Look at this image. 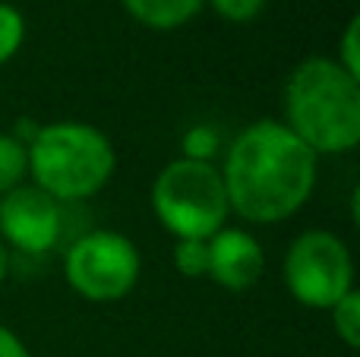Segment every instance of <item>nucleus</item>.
<instances>
[{
  "mask_svg": "<svg viewBox=\"0 0 360 357\" xmlns=\"http://www.w3.org/2000/svg\"><path fill=\"white\" fill-rule=\"evenodd\" d=\"M6 272H10V250H6V244L0 240V285H4Z\"/></svg>",
  "mask_w": 360,
  "mask_h": 357,
  "instance_id": "nucleus-18",
  "label": "nucleus"
},
{
  "mask_svg": "<svg viewBox=\"0 0 360 357\" xmlns=\"http://www.w3.org/2000/svg\"><path fill=\"white\" fill-rule=\"evenodd\" d=\"M29 177V145L13 133H0V196L22 187Z\"/></svg>",
  "mask_w": 360,
  "mask_h": 357,
  "instance_id": "nucleus-10",
  "label": "nucleus"
},
{
  "mask_svg": "<svg viewBox=\"0 0 360 357\" xmlns=\"http://www.w3.org/2000/svg\"><path fill=\"white\" fill-rule=\"evenodd\" d=\"M143 257L139 247L120 231H86L63 257V278L79 297L111 304L127 297L139 282Z\"/></svg>",
  "mask_w": 360,
  "mask_h": 357,
  "instance_id": "nucleus-6",
  "label": "nucleus"
},
{
  "mask_svg": "<svg viewBox=\"0 0 360 357\" xmlns=\"http://www.w3.org/2000/svg\"><path fill=\"white\" fill-rule=\"evenodd\" d=\"M281 275L300 307L329 313L354 288V257L338 234L310 228L291 240Z\"/></svg>",
  "mask_w": 360,
  "mask_h": 357,
  "instance_id": "nucleus-5",
  "label": "nucleus"
},
{
  "mask_svg": "<svg viewBox=\"0 0 360 357\" xmlns=\"http://www.w3.org/2000/svg\"><path fill=\"white\" fill-rule=\"evenodd\" d=\"M117 168L111 139L82 120L38 126L29 143V174L57 202H82L101 193Z\"/></svg>",
  "mask_w": 360,
  "mask_h": 357,
  "instance_id": "nucleus-3",
  "label": "nucleus"
},
{
  "mask_svg": "<svg viewBox=\"0 0 360 357\" xmlns=\"http://www.w3.org/2000/svg\"><path fill=\"white\" fill-rule=\"evenodd\" d=\"M329 316H332V329H335L338 339H342L351 351L360 348V291L351 288L348 294L329 310Z\"/></svg>",
  "mask_w": 360,
  "mask_h": 357,
  "instance_id": "nucleus-11",
  "label": "nucleus"
},
{
  "mask_svg": "<svg viewBox=\"0 0 360 357\" xmlns=\"http://www.w3.org/2000/svg\"><path fill=\"white\" fill-rule=\"evenodd\" d=\"M25 41V16L13 4H0V67L19 54Z\"/></svg>",
  "mask_w": 360,
  "mask_h": 357,
  "instance_id": "nucleus-12",
  "label": "nucleus"
},
{
  "mask_svg": "<svg viewBox=\"0 0 360 357\" xmlns=\"http://www.w3.org/2000/svg\"><path fill=\"white\" fill-rule=\"evenodd\" d=\"M0 357H32L29 348H25V342L19 339L13 329L0 326Z\"/></svg>",
  "mask_w": 360,
  "mask_h": 357,
  "instance_id": "nucleus-17",
  "label": "nucleus"
},
{
  "mask_svg": "<svg viewBox=\"0 0 360 357\" xmlns=\"http://www.w3.org/2000/svg\"><path fill=\"white\" fill-rule=\"evenodd\" d=\"M221 183L228 209L253 225L288 221L316 187L319 155L281 120H253L224 152Z\"/></svg>",
  "mask_w": 360,
  "mask_h": 357,
  "instance_id": "nucleus-1",
  "label": "nucleus"
},
{
  "mask_svg": "<svg viewBox=\"0 0 360 357\" xmlns=\"http://www.w3.org/2000/svg\"><path fill=\"white\" fill-rule=\"evenodd\" d=\"M218 149V136L209 126H193L184 136V158L193 162H212V152Z\"/></svg>",
  "mask_w": 360,
  "mask_h": 357,
  "instance_id": "nucleus-16",
  "label": "nucleus"
},
{
  "mask_svg": "<svg viewBox=\"0 0 360 357\" xmlns=\"http://www.w3.org/2000/svg\"><path fill=\"white\" fill-rule=\"evenodd\" d=\"M281 98V124L316 155H345L360 143V79L332 57L300 60Z\"/></svg>",
  "mask_w": 360,
  "mask_h": 357,
  "instance_id": "nucleus-2",
  "label": "nucleus"
},
{
  "mask_svg": "<svg viewBox=\"0 0 360 357\" xmlns=\"http://www.w3.org/2000/svg\"><path fill=\"white\" fill-rule=\"evenodd\" d=\"M60 228V202L35 183H22L0 196V240L6 244V250L44 257L48 250H54Z\"/></svg>",
  "mask_w": 360,
  "mask_h": 357,
  "instance_id": "nucleus-7",
  "label": "nucleus"
},
{
  "mask_svg": "<svg viewBox=\"0 0 360 357\" xmlns=\"http://www.w3.org/2000/svg\"><path fill=\"white\" fill-rule=\"evenodd\" d=\"M124 10L130 13L136 22H143L146 29L155 32H171L186 25L199 10L205 6V0H120Z\"/></svg>",
  "mask_w": 360,
  "mask_h": 357,
  "instance_id": "nucleus-9",
  "label": "nucleus"
},
{
  "mask_svg": "<svg viewBox=\"0 0 360 357\" xmlns=\"http://www.w3.org/2000/svg\"><path fill=\"white\" fill-rule=\"evenodd\" d=\"M152 212L174 240H209L228 225V193L212 162L180 155L152 183Z\"/></svg>",
  "mask_w": 360,
  "mask_h": 357,
  "instance_id": "nucleus-4",
  "label": "nucleus"
},
{
  "mask_svg": "<svg viewBox=\"0 0 360 357\" xmlns=\"http://www.w3.org/2000/svg\"><path fill=\"white\" fill-rule=\"evenodd\" d=\"M345 73H351L360 79V16H351V22L345 25L342 41H338V54L332 57Z\"/></svg>",
  "mask_w": 360,
  "mask_h": 357,
  "instance_id": "nucleus-14",
  "label": "nucleus"
},
{
  "mask_svg": "<svg viewBox=\"0 0 360 357\" xmlns=\"http://www.w3.org/2000/svg\"><path fill=\"white\" fill-rule=\"evenodd\" d=\"M266 250L243 228L224 225L209 238V278L224 291H250L262 278Z\"/></svg>",
  "mask_w": 360,
  "mask_h": 357,
  "instance_id": "nucleus-8",
  "label": "nucleus"
},
{
  "mask_svg": "<svg viewBox=\"0 0 360 357\" xmlns=\"http://www.w3.org/2000/svg\"><path fill=\"white\" fill-rule=\"evenodd\" d=\"M174 269L186 278L209 275V240H177L174 244Z\"/></svg>",
  "mask_w": 360,
  "mask_h": 357,
  "instance_id": "nucleus-13",
  "label": "nucleus"
},
{
  "mask_svg": "<svg viewBox=\"0 0 360 357\" xmlns=\"http://www.w3.org/2000/svg\"><path fill=\"white\" fill-rule=\"evenodd\" d=\"M205 4H209L224 22H234V25L250 22V19H256L266 10V0H205Z\"/></svg>",
  "mask_w": 360,
  "mask_h": 357,
  "instance_id": "nucleus-15",
  "label": "nucleus"
}]
</instances>
